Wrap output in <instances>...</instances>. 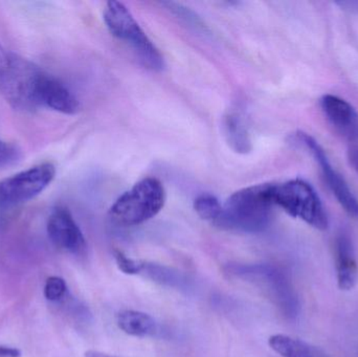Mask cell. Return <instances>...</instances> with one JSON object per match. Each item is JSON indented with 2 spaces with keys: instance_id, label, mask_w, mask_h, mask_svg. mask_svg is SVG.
<instances>
[{
  "instance_id": "cell-16",
  "label": "cell",
  "mask_w": 358,
  "mask_h": 357,
  "mask_svg": "<svg viewBox=\"0 0 358 357\" xmlns=\"http://www.w3.org/2000/svg\"><path fill=\"white\" fill-rule=\"evenodd\" d=\"M67 293L66 282L60 277H50L44 286V296L50 302H59Z\"/></svg>"
},
{
  "instance_id": "cell-13",
  "label": "cell",
  "mask_w": 358,
  "mask_h": 357,
  "mask_svg": "<svg viewBox=\"0 0 358 357\" xmlns=\"http://www.w3.org/2000/svg\"><path fill=\"white\" fill-rule=\"evenodd\" d=\"M119 328L131 337H152L157 333V324L155 319L145 312L125 310L117 316Z\"/></svg>"
},
{
  "instance_id": "cell-17",
  "label": "cell",
  "mask_w": 358,
  "mask_h": 357,
  "mask_svg": "<svg viewBox=\"0 0 358 357\" xmlns=\"http://www.w3.org/2000/svg\"><path fill=\"white\" fill-rule=\"evenodd\" d=\"M21 159V150L16 145L0 138V169L16 165Z\"/></svg>"
},
{
  "instance_id": "cell-18",
  "label": "cell",
  "mask_w": 358,
  "mask_h": 357,
  "mask_svg": "<svg viewBox=\"0 0 358 357\" xmlns=\"http://www.w3.org/2000/svg\"><path fill=\"white\" fill-rule=\"evenodd\" d=\"M115 261H117V268L120 270L127 275L142 274L144 263L143 262L136 261L127 257L125 254L120 251L115 252Z\"/></svg>"
},
{
  "instance_id": "cell-8",
  "label": "cell",
  "mask_w": 358,
  "mask_h": 357,
  "mask_svg": "<svg viewBox=\"0 0 358 357\" xmlns=\"http://www.w3.org/2000/svg\"><path fill=\"white\" fill-rule=\"evenodd\" d=\"M233 272L237 275H246L255 277L268 287L269 293L275 299L278 307L287 318L296 319L300 312V303L298 296L288 280L286 275L279 268L271 265L240 266L235 268Z\"/></svg>"
},
{
  "instance_id": "cell-2",
  "label": "cell",
  "mask_w": 358,
  "mask_h": 357,
  "mask_svg": "<svg viewBox=\"0 0 358 357\" xmlns=\"http://www.w3.org/2000/svg\"><path fill=\"white\" fill-rule=\"evenodd\" d=\"M273 184H257L234 193L222 207L215 226L223 230L262 232L273 215Z\"/></svg>"
},
{
  "instance_id": "cell-1",
  "label": "cell",
  "mask_w": 358,
  "mask_h": 357,
  "mask_svg": "<svg viewBox=\"0 0 358 357\" xmlns=\"http://www.w3.org/2000/svg\"><path fill=\"white\" fill-rule=\"evenodd\" d=\"M50 73L31 61L0 46V92L16 110H37Z\"/></svg>"
},
{
  "instance_id": "cell-11",
  "label": "cell",
  "mask_w": 358,
  "mask_h": 357,
  "mask_svg": "<svg viewBox=\"0 0 358 357\" xmlns=\"http://www.w3.org/2000/svg\"><path fill=\"white\" fill-rule=\"evenodd\" d=\"M336 266L340 289L348 291L355 289L358 281L357 255L352 239L345 231L336 239Z\"/></svg>"
},
{
  "instance_id": "cell-3",
  "label": "cell",
  "mask_w": 358,
  "mask_h": 357,
  "mask_svg": "<svg viewBox=\"0 0 358 357\" xmlns=\"http://www.w3.org/2000/svg\"><path fill=\"white\" fill-rule=\"evenodd\" d=\"M165 201V189L162 182L157 178H145L113 203L109 216L119 226H138L157 216Z\"/></svg>"
},
{
  "instance_id": "cell-10",
  "label": "cell",
  "mask_w": 358,
  "mask_h": 357,
  "mask_svg": "<svg viewBox=\"0 0 358 357\" xmlns=\"http://www.w3.org/2000/svg\"><path fill=\"white\" fill-rule=\"evenodd\" d=\"M322 111L328 123L343 138L358 140V112L344 99L334 94H325L320 100Z\"/></svg>"
},
{
  "instance_id": "cell-14",
  "label": "cell",
  "mask_w": 358,
  "mask_h": 357,
  "mask_svg": "<svg viewBox=\"0 0 358 357\" xmlns=\"http://www.w3.org/2000/svg\"><path fill=\"white\" fill-rule=\"evenodd\" d=\"M224 136L227 143L235 152L246 154L252 150L250 133L243 119L236 115L229 113L224 119Z\"/></svg>"
},
{
  "instance_id": "cell-4",
  "label": "cell",
  "mask_w": 358,
  "mask_h": 357,
  "mask_svg": "<svg viewBox=\"0 0 358 357\" xmlns=\"http://www.w3.org/2000/svg\"><path fill=\"white\" fill-rule=\"evenodd\" d=\"M104 21L115 37L131 46L144 66L155 71L164 69L163 56L125 4L120 1L107 2Z\"/></svg>"
},
{
  "instance_id": "cell-7",
  "label": "cell",
  "mask_w": 358,
  "mask_h": 357,
  "mask_svg": "<svg viewBox=\"0 0 358 357\" xmlns=\"http://www.w3.org/2000/svg\"><path fill=\"white\" fill-rule=\"evenodd\" d=\"M56 175L52 163H44L0 182V207H13L43 192Z\"/></svg>"
},
{
  "instance_id": "cell-19",
  "label": "cell",
  "mask_w": 358,
  "mask_h": 357,
  "mask_svg": "<svg viewBox=\"0 0 358 357\" xmlns=\"http://www.w3.org/2000/svg\"><path fill=\"white\" fill-rule=\"evenodd\" d=\"M164 4L167 6L169 10H172L174 14L178 15L180 18L185 19L189 24H192L193 27H197V29H206L201 19L193 10L185 8L181 4L174 3V2H166Z\"/></svg>"
},
{
  "instance_id": "cell-21",
  "label": "cell",
  "mask_w": 358,
  "mask_h": 357,
  "mask_svg": "<svg viewBox=\"0 0 358 357\" xmlns=\"http://www.w3.org/2000/svg\"><path fill=\"white\" fill-rule=\"evenodd\" d=\"M349 161L351 166L355 168V171L358 173V147L351 148L348 153Z\"/></svg>"
},
{
  "instance_id": "cell-20",
  "label": "cell",
  "mask_w": 358,
  "mask_h": 357,
  "mask_svg": "<svg viewBox=\"0 0 358 357\" xmlns=\"http://www.w3.org/2000/svg\"><path fill=\"white\" fill-rule=\"evenodd\" d=\"M0 357H21V351L18 348L0 346Z\"/></svg>"
},
{
  "instance_id": "cell-6",
  "label": "cell",
  "mask_w": 358,
  "mask_h": 357,
  "mask_svg": "<svg viewBox=\"0 0 358 357\" xmlns=\"http://www.w3.org/2000/svg\"><path fill=\"white\" fill-rule=\"evenodd\" d=\"M289 142L300 148L306 150L307 153L311 155L315 163L320 166L322 175L327 184L328 188L331 191L332 194L336 196V201L344 207L345 211L349 215L358 220V199L353 194L351 189L349 188L345 178L332 167L327 154L323 147L317 142L315 138L305 133L303 131H298L292 134Z\"/></svg>"
},
{
  "instance_id": "cell-22",
  "label": "cell",
  "mask_w": 358,
  "mask_h": 357,
  "mask_svg": "<svg viewBox=\"0 0 358 357\" xmlns=\"http://www.w3.org/2000/svg\"><path fill=\"white\" fill-rule=\"evenodd\" d=\"M85 357H117L115 356H109L107 354H103V352L94 351V350H90L86 352Z\"/></svg>"
},
{
  "instance_id": "cell-9",
  "label": "cell",
  "mask_w": 358,
  "mask_h": 357,
  "mask_svg": "<svg viewBox=\"0 0 358 357\" xmlns=\"http://www.w3.org/2000/svg\"><path fill=\"white\" fill-rule=\"evenodd\" d=\"M46 228L50 241L59 249L73 255L85 253V237L66 207H55L50 214Z\"/></svg>"
},
{
  "instance_id": "cell-15",
  "label": "cell",
  "mask_w": 358,
  "mask_h": 357,
  "mask_svg": "<svg viewBox=\"0 0 358 357\" xmlns=\"http://www.w3.org/2000/svg\"><path fill=\"white\" fill-rule=\"evenodd\" d=\"M194 209L202 219L215 222L220 216L222 205L213 195L202 194L194 201Z\"/></svg>"
},
{
  "instance_id": "cell-5",
  "label": "cell",
  "mask_w": 358,
  "mask_h": 357,
  "mask_svg": "<svg viewBox=\"0 0 358 357\" xmlns=\"http://www.w3.org/2000/svg\"><path fill=\"white\" fill-rule=\"evenodd\" d=\"M273 205L283 209L294 218H300L319 231L328 228V216L317 193L310 184L303 180H292L273 184Z\"/></svg>"
},
{
  "instance_id": "cell-12",
  "label": "cell",
  "mask_w": 358,
  "mask_h": 357,
  "mask_svg": "<svg viewBox=\"0 0 358 357\" xmlns=\"http://www.w3.org/2000/svg\"><path fill=\"white\" fill-rule=\"evenodd\" d=\"M268 345L282 357H329L320 348L285 335H271Z\"/></svg>"
}]
</instances>
